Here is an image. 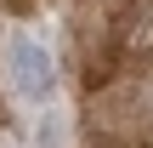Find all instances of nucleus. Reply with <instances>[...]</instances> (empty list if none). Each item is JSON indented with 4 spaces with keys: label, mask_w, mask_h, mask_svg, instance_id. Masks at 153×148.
<instances>
[{
    "label": "nucleus",
    "mask_w": 153,
    "mask_h": 148,
    "mask_svg": "<svg viewBox=\"0 0 153 148\" xmlns=\"http://www.w3.org/2000/svg\"><path fill=\"white\" fill-rule=\"evenodd\" d=\"M6 63H11V86H17V97H28V103H45V97H51L57 68H51V51H45V46H34L28 34H17V40L6 46Z\"/></svg>",
    "instance_id": "f257e3e1"
}]
</instances>
